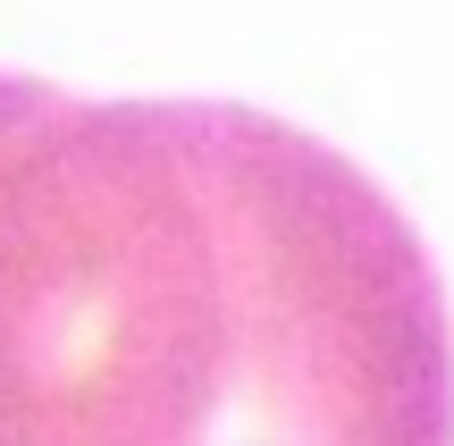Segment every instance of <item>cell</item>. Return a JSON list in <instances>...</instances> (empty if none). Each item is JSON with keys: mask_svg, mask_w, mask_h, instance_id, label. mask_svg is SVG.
<instances>
[{"mask_svg": "<svg viewBox=\"0 0 454 446\" xmlns=\"http://www.w3.org/2000/svg\"><path fill=\"white\" fill-rule=\"evenodd\" d=\"M0 446H454L412 219L244 101H76L0 144Z\"/></svg>", "mask_w": 454, "mask_h": 446, "instance_id": "6da1fadb", "label": "cell"}, {"mask_svg": "<svg viewBox=\"0 0 454 446\" xmlns=\"http://www.w3.org/2000/svg\"><path fill=\"white\" fill-rule=\"evenodd\" d=\"M43 93H51V84H34V76H9V67H0V144H9V135L26 127L34 110H43Z\"/></svg>", "mask_w": 454, "mask_h": 446, "instance_id": "7a4b0ae2", "label": "cell"}]
</instances>
